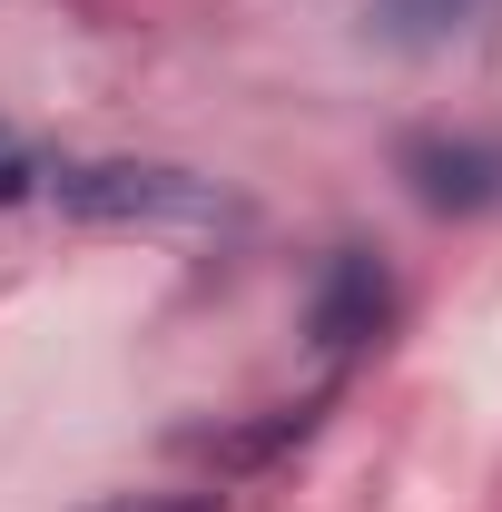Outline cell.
Segmentation results:
<instances>
[{
	"mask_svg": "<svg viewBox=\"0 0 502 512\" xmlns=\"http://www.w3.org/2000/svg\"><path fill=\"white\" fill-rule=\"evenodd\" d=\"M99 512H217V493H119Z\"/></svg>",
	"mask_w": 502,
	"mask_h": 512,
	"instance_id": "cell-6",
	"label": "cell"
},
{
	"mask_svg": "<svg viewBox=\"0 0 502 512\" xmlns=\"http://www.w3.org/2000/svg\"><path fill=\"white\" fill-rule=\"evenodd\" d=\"M375 10H384V30H394V40H443L473 0H375Z\"/></svg>",
	"mask_w": 502,
	"mask_h": 512,
	"instance_id": "cell-4",
	"label": "cell"
},
{
	"mask_svg": "<svg viewBox=\"0 0 502 512\" xmlns=\"http://www.w3.org/2000/svg\"><path fill=\"white\" fill-rule=\"evenodd\" d=\"M40 178H50V168H40V158H30L20 138H0V207H20V197H40Z\"/></svg>",
	"mask_w": 502,
	"mask_h": 512,
	"instance_id": "cell-5",
	"label": "cell"
},
{
	"mask_svg": "<svg viewBox=\"0 0 502 512\" xmlns=\"http://www.w3.org/2000/svg\"><path fill=\"white\" fill-rule=\"evenodd\" d=\"M40 197L79 217V227H138V237H217L237 227V197L197 168H168V158H79V168H50Z\"/></svg>",
	"mask_w": 502,
	"mask_h": 512,
	"instance_id": "cell-1",
	"label": "cell"
},
{
	"mask_svg": "<svg viewBox=\"0 0 502 512\" xmlns=\"http://www.w3.org/2000/svg\"><path fill=\"white\" fill-rule=\"evenodd\" d=\"M384 325H394V276H384V256L375 247H335L325 276H315V296H306L315 355H365V345H384Z\"/></svg>",
	"mask_w": 502,
	"mask_h": 512,
	"instance_id": "cell-3",
	"label": "cell"
},
{
	"mask_svg": "<svg viewBox=\"0 0 502 512\" xmlns=\"http://www.w3.org/2000/svg\"><path fill=\"white\" fill-rule=\"evenodd\" d=\"M394 178L434 217H493L502 207V138H453V128H414L394 148Z\"/></svg>",
	"mask_w": 502,
	"mask_h": 512,
	"instance_id": "cell-2",
	"label": "cell"
}]
</instances>
